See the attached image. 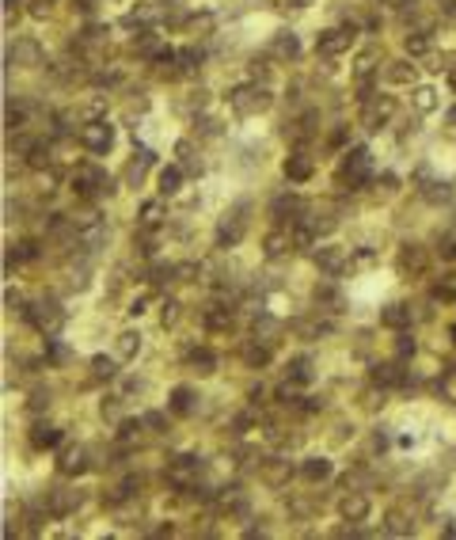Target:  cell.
<instances>
[{
	"label": "cell",
	"instance_id": "cell-36",
	"mask_svg": "<svg viewBox=\"0 0 456 540\" xmlns=\"http://www.w3.org/2000/svg\"><path fill=\"white\" fill-rule=\"evenodd\" d=\"M247 80H255V84H270V54H266V58H251L247 61Z\"/></svg>",
	"mask_w": 456,
	"mask_h": 540
},
{
	"label": "cell",
	"instance_id": "cell-14",
	"mask_svg": "<svg viewBox=\"0 0 456 540\" xmlns=\"http://www.w3.org/2000/svg\"><path fill=\"white\" fill-rule=\"evenodd\" d=\"M156 164V156H152V149H137L133 156L126 160V172H122V179H126V187H141L145 175H149V167Z\"/></svg>",
	"mask_w": 456,
	"mask_h": 540
},
{
	"label": "cell",
	"instance_id": "cell-43",
	"mask_svg": "<svg viewBox=\"0 0 456 540\" xmlns=\"http://www.w3.org/2000/svg\"><path fill=\"white\" fill-rule=\"evenodd\" d=\"M316 304H327L323 312H339L342 309V297L335 293V289H316Z\"/></svg>",
	"mask_w": 456,
	"mask_h": 540
},
{
	"label": "cell",
	"instance_id": "cell-53",
	"mask_svg": "<svg viewBox=\"0 0 456 540\" xmlns=\"http://www.w3.org/2000/svg\"><path fill=\"white\" fill-rule=\"evenodd\" d=\"M453 335H456V332H453Z\"/></svg>",
	"mask_w": 456,
	"mask_h": 540
},
{
	"label": "cell",
	"instance_id": "cell-25",
	"mask_svg": "<svg viewBox=\"0 0 456 540\" xmlns=\"http://www.w3.org/2000/svg\"><path fill=\"white\" fill-rule=\"evenodd\" d=\"M300 475H304L308 483H323V480L335 475V464H331L327 457H304V461H300Z\"/></svg>",
	"mask_w": 456,
	"mask_h": 540
},
{
	"label": "cell",
	"instance_id": "cell-28",
	"mask_svg": "<svg viewBox=\"0 0 456 540\" xmlns=\"http://www.w3.org/2000/svg\"><path fill=\"white\" fill-rule=\"evenodd\" d=\"M137 354H141V332H118V338H114V358L133 361Z\"/></svg>",
	"mask_w": 456,
	"mask_h": 540
},
{
	"label": "cell",
	"instance_id": "cell-13",
	"mask_svg": "<svg viewBox=\"0 0 456 540\" xmlns=\"http://www.w3.org/2000/svg\"><path fill=\"white\" fill-rule=\"evenodd\" d=\"M198 404H202V396L190 388V384H175L171 396H168V411H171V415H179V418H190L194 411H198Z\"/></svg>",
	"mask_w": 456,
	"mask_h": 540
},
{
	"label": "cell",
	"instance_id": "cell-38",
	"mask_svg": "<svg viewBox=\"0 0 456 540\" xmlns=\"http://www.w3.org/2000/svg\"><path fill=\"white\" fill-rule=\"evenodd\" d=\"M278 320H270V316H259L255 320V335H263V343L266 346H274V343H278V338H274V335H278Z\"/></svg>",
	"mask_w": 456,
	"mask_h": 540
},
{
	"label": "cell",
	"instance_id": "cell-15",
	"mask_svg": "<svg viewBox=\"0 0 456 540\" xmlns=\"http://www.w3.org/2000/svg\"><path fill=\"white\" fill-rule=\"evenodd\" d=\"M179 27L190 38H209L217 31V15L213 12H183L179 15Z\"/></svg>",
	"mask_w": 456,
	"mask_h": 540
},
{
	"label": "cell",
	"instance_id": "cell-4",
	"mask_svg": "<svg viewBox=\"0 0 456 540\" xmlns=\"http://www.w3.org/2000/svg\"><path fill=\"white\" fill-rule=\"evenodd\" d=\"M354 42H357V27H354V23L323 27L320 35H316V54L327 58V61H335V58H346V54L354 50Z\"/></svg>",
	"mask_w": 456,
	"mask_h": 540
},
{
	"label": "cell",
	"instance_id": "cell-29",
	"mask_svg": "<svg viewBox=\"0 0 456 540\" xmlns=\"http://www.w3.org/2000/svg\"><path fill=\"white\" fill-rule=\"evenodd\" d=\"M285 377H289V384H308L316 377V366L308 354H297V358H289V366H285Z\"/></svg>",
	"mask_w": 456,
	"mask_h": 540
},
{
	"label": "cell",
	"instance_id": "cell-41",
	"mask_svg": "<svg viewBox=\"0 0 456 540\" xmlns=\"http://www.w3.org/2000/svg\"><path fill=\"white\" fill-rule=\"evenodd\" d=\"M38 255V247H35V240H19V244L12 247V263H31Z\"/></svg>",
	"mask_w": 456,
	"mask_h": 540
},
{
	"label": "cell",
	"instance_id": "cell-7",
	"mask_svg": "<svg viewBox=\"0 0 456 540\" xmlns=\"http://www.w3.org/2000/svg\"><path fill=\"white\" fill-rule=\"evenodd\" d=\"M312 263L320 267V274H327V278H339V274L350 267V247H342V244H320V247L312 252Z\"/></svg>",
	"mask_w": 456,
	"mask_h": 540
},
{
	"label": "cell",
	"instance_id": "cell-44",
	"mask_svg": "<svg viewBox=\"0 0 456 540\" xmlns=\"http://www.w3.org/2000/svg\"><path fill=\"white\" fill-rule=\"evenodd\" d=\"M23 4H27V12H31V15H46V12H50V8L57 4V0H23Z\"/></svg>",
	"mask_w": 456,
	"mask_h": 540
},
{
	"label": "cell",
	"instance_id": "cell-20",
	"mask_svg": "<svg viewBox=\"0 0 456 540\" xmlns=\"http://www.w3.org/2000/svg\"><path fill=\"white\" fill-rule=\"evenodd\" d=\"M186 369L198 377H213L217 373V354L209 350V346H194L190 354H186Z\"/></svg>",
	"mask_w": 456,
	"mask_h": 540
},
{
	"label": "cell",
	"instance_id": "cell-10",
	"mask_svg": "<svg viewBox=\"0 0 456 540\" xmlns=\"http://www.w3.org/2000/svg\"><path fill=\"white\" fill-rule=\"evenodd\" d=\"M8 61L19 69H31V65H42V42L38 38H15L8 46Z\"/></svg>",
	"mask_w": 456,
	"mask_h": 540
},
{
	"label": "cell",
	"instance_id": "cell-1",
	"mask_svg": "<svg viewBox=\"0 0 456 540\" xmlns=\"http://www.w3.org/2000/svg\"><path fill=\"white\" fill-rule=\"evenodd\" d=\"M225 99H228V107H232L236 118H259V115H266V111L274 107L270 88H266V84H255V80H247V84H236L232 92L225 95Z\"/></svg>",
	"mask_w": 456,
	"mask_h": 540
},
{
	"label": "cell",
	"instance_id": "cell-32",
	"mask_svg": "<svg viewBox=\"0 0 456 540\" xmlns=\"http://www.w3.org/2000/svg\"><path fill=\"white\" fill-rule=\"evenodd\" d=\"M168 472H171V480H175V483L194 480V475H198V457H171Z\"/></svg>",
	"mask_w": 456,
	"mask_h": 540
},
{
	"label": "cell",
	"instance_id": "cell-21",
	"mask_svg": "<svg viewBox=\"0 0 456 540\" xmlns=\"http://www.w3.org/2000/svg\"><path fill=\"white\" fill-rule=\"evenodd\" d=\"M289 475H293L289 461H285V457H270V461L263 464V472H259V480H263L266 487H285V483H289Z\"/></svg>",
	"mask_w": 456,
	"mask_h": 540
},
{
	"label": "cell",
	"instance_id": "cell-39",
	"mask_svg": "<svg viewBox=\"0 0 456 540\" xmlns=\"http://www.w3.org/2000/svg\"><path fill=\"white\" fill-rule=\"evenodd\" d=\"M114 377V358H92V381H111Z\"/></svg>",
	"mask_w": 456,
	"mask_h": 540
},
{
	"label": "cell",
	"instance_id": "cell-18",
	"mask_svg": "<svg viewBox=\"0 0 456 540\" xmlns=\"http://www.w3.org/2000/svg\"><path fill=\"white\" fill-rule=\"evenodd\" d=\"M57 472H61V475H80V472H88V449H84V445H65L61 457H57Z\"/></svg>",
	"mask_w": 456,
	"mask_h": 540
},
{
	"label": "cell",
	"instance_id": "cell-34",
	"mask_svg": "<svg viewBox=\"0 0 456 540\" xmlns=\"http://www.w3.org/2000/svg\"><path fill=\"white\" fill-rule=\"evenodd\" d=\"M407 54H411V58H426L430 50H434V35H430V31H414V35H407Z\"/></svg>",
	"mask_w": 456,
	"mask_h": 540
},
{
	"label": "cell",
	"instance_id": "cell-48",
	"mask_svg": "<svg viewBox=\"0 0 456 540\" xmlns=\"http://www.w3.org/2000/svg\"><path fill=\"white\" fill-rule=\"evenodd\" d=\"M164 423H168V418H164V415H156V411H149V415H145V426H152V430H160Z\"/></svg>",
	"mask_w": 456,
	"mask_h": 540
},
{
	"label": "cell",
	"instance_id": "cell-2",
	"mask_svg": "<svg viewBox=\"0 0 456 540\" xmlns=\"http://www.w3.org/2000/svg\"><path fill=\"white\" fill-rule=\"evenodd\" d=\"M373 152L365 145H354V149L342 152V164H339V187L342 190H361L365 183L373 179Z\"/></svg>",
	"mask_w": 456,
	"mask_h": 540
},
{
	"label": "cell",
	"instance_id": "cell-16",
	"mask_svg": "<svg viewBox=\"0 0 456 540\" xmlns=\"http://www.w3.org/2000/svg\"><path fill=\"white\" fill-rule=\"evenodd\" d=\"M316 175V160L308 156V152H293V156H285V179L289 183H308Z\"/></svg>",
	"mask_w": 456,
	"mask_h": 540
},
{
	"label": "cell",
	"instance_id": "cell-50",
	"mask_svg": "<svg viewBox=\"0 0 456 540\" xmlns=\"http://www.w3.org/2000/svg\"><path fill=\"white\" fill-rule=\"evenodd\" d=\"M141 312H145V297H137V301L129 304V316H141Z\"/></svg>",
	"mask_w": 456,
	"mask_h": 540
},
{
	"label": "cell",
	"instance_id": "cell-17",
	"mask_svg": "<svg viewBox=\"0 0 456 540\" xmlns=\"http://www.w3.org/2000/svg\"><path fill=\"white\" fill-rule=\"evenodd\" d=\"M183 179H186L183 164H168V167H160V172H156V190H160V198H175L179 190H183Z\"/></svg>",
	"mask_w": 456,
	"mask_h": 540
},
{
	"label": "cell",
	"instance_id": "cell-30",
	"mask_svg": "<svg viewBox=\"0 0 456 540\" xmlns=\"http://www.w3.org/2000/svg\"><path fill=\"white\" fill-rule=\"evenodd\" d=\"M240 358H243V366H247V369H263V366H270V346L259 343V338H251V343H243Z\"/></svg>",
	"mask_w": 456,
	"mask_h": 540
},
{
	"label": "cell",
	"instance_id": "cell-8",
	"mask_svg": "<svg viewBox=\"0 0 456 540\" xmlns=\"http://www.w3.org/2000/svg\"><path fill=\"white\" fill-rule=\"evenodd\" d=\"M247 206H236L232 213H225L221 217V224H217V240L221 244H228V247H236L243 236H247Z\"/></svg>",
	"mask_w": 456,
	"mask_h": 540
},
{
	"label": "cell",
	"instance_id": "cell-51",
	"mask_svg": "<svg viewBox=\"0 0 456 540\" xmlns=\"http://www.w3.org/2000/svg\"><path fill=\"white\" fill-rule=\"evenodd\" d=\"M445 80H449V88H453V95H456V65H449V76H445Z\"/></svg>",
	"mask_w": 456,
	"mask_h": 540
},
{
	"label": "cell",
	"instance_id": "cell-22",
	"mask_svg": "<svg viewBox=\"0 0 456 540\" xmlns=\"http://www.w3.org/2000/svg\"><path fill=\"white\" fill-rule=\"evenodd\" d=\"M426 263H430L426 247H418V244H403V247H399V270H403V274H422V270H426Z\"/></svg>",
	"mask_w": 456,
	"mask_h": 540
},
{
	"label": "cell",
	"instance_id": "cell-49",
	"mask_svg": "<svg viewBox=\"0 0 456 540\" xmlns=\"http://www.w3.org/2000/svg\"><path fill=\"white\" fill-rule=\"evenodd\" d=\"M282 4H289V8H297V12H304V8H312L316 0H282Z\"/></svg>",
	"mask_w": 456,
	"mask_h": 540
},
{
	"label": "cell",
	"instance_id": "cell-27",
	"mask_svg": "<svg viewBox=\"0 0 456 540\" xmlns=\"http://www.w3.org/2000/svg\"><path fill=\"white\" fill-rule=\"evenodd\" d=\"M293 247V236H289V229L285 224H278L274 232H266V240H263V252H266V259H278V255H285Z\"/></svg>",
	"mask_w": 456,
	"mask_h": 540
},
{
	"label": "cell",
	"instance_id": "cell-19",
	"mask_svg": "<svg viewBox=\"0 0 456 540\" xmlns=\"http://www.w3.org/2000/svg\"><path fill=\"white\" fill-rule=\"evenodd\" d=\"M380 327H388V332H407L411 327V304L403 301H392L380 309Z\"/></svg>",
	"mask_w": 456,
	"mask_h": 540
},
{
	"label": "cell",
	"instance_id": "cell-45",
	"mask_svg": "<svg viewBox=\"0 0 456 540\" xmlns=\"http://www.w3.org/2000/svg\"><path fill=\"white\" fill-rule=\"evenodd\" d=\"M396 354H399V358H411V354H414V338L399 335V343H396Z\"/></svg>",
	"mask_w": 456,
	"mask_h": 540
},
{
	"label": "cell",
	"instance_id": "cell-12",
	"mask_svg": "<svg viewBox=\"0 0 456 540\" xmlns=\"http://www.w3.org/2000/svg\"><path fill=\"white\" fill-rule=\"evenodd\" d=\"M339 514H342V521H350V525H361V521H369L373 502L365 495H357V491H350V495L339 498Z\"/></svg>",
	"mask_w": 456,
	"mask_h": 540
},
{
	"label": "cell",
	"instance_id": "cell-46",
	"mask_svg": "<svg viewBox=\"0 0 456 540\" xmlns=\"http://www.w3.org/2000/svg\"><path fill=\"white\" fill-rule=\"evenodd\" d=\"M27 407H31V411H42V407H50V396H46V392H35Z\"/></svg>",
	"mask_w": 456,
	"mask_h": 540
},
{
	"label": "cell",
	"instance_id": "cell-42",
	"mask_svg": "<svg viewBox=\"0 0 456 540\" xmlns=\"http://www.w3.org/2000/svg\"><path fill=\"white\" fill-rule=\"evenodd\" d=\"M160 213H164V206H160V202H145L141 206V224H145V229H156Z\"/></svg>",
	"mask_w": 456,
	"mask_h": 540
},
{
	"label": "cell",
	"instance_id": "cell-40",
	"mask_svg": "<svg viewBox=\"0 0 456 540\" xmlns=\"http://www.w3.org/2000/svg\"><path fill=\"white\" fill-rule=\"evenodd\" d=\"M99 415L107 418V423H122V415H126V407H122V400H118V396H111V404H107V400H103V404H99Z\"/></svg>",
	"mask_w": 456,
	"mask_h": 540
},
{
	"label": "cell",
	"instance_id": "cell-9",
	"mask_svg": "<svg viewBox=\"0 0 456 540\" xmlns=\"http://www.w3.org/2000/svg\"><path fill=\"white\" fill-rule=\"evenodd\" d=\"M380 80H384L388 88H414V80H418V65H414V58H399V61H388L384 69H380Z\"/></svg>",
	"mask_w": 456,
	"mask_h": 540
},
{
	"label": "cell",
	"instance_id": "cell-37",
	"mask_svg": "<svg viewBox=\"0 0 456 540\" xmlns=\"http://www.w3.org/2000/svg\"><path fill=\"white\" fill-rule=\"evenodd\" d=\"M384 529H388L392 537H407V533H414V525L407 521V514H403V510H392V514H388Z\"/></svg>",
	"mask_w": 456,
	"mask_h": 540
},
{
	"label": "cell",
	"instance_id": "cell-11",
	"mask_svg": "<svg viewBox=\"0 0 456 540\" xmlns=\"http://www.w3.org/2000/svg\"><path fill=\"white\" fill-rule=\"evenodd\" d=\"M266 54H270L274 61H297L300 58V38L293 35V31H274L270 42H266Z\"/></svg>",
	"mask_w": 456,
	"mask_h": 540
},
{
	"label": "cell",
	"instance_id": "cell-33",
	"mask_svg": "<svg viewBox=\"0 0 456 540\" xmlns=\"http://www.w3.org/2000/svg\"><path fill=\"white\" fill-rule=\"evenodd\" d=\"M194 137H206V141H217V137H225V122L213 115H202L194 118Z\"/></svg>",
	"mask_w": 456,
	"mask_h": 540
},
{
	"label": "cell",
	"instance_id": "cell-5",
	"mask_svg": "<svg viewBox=\"0 0 456 540\" xmlns=\"http://www.w3.org/2000/svg\"><path fill=\"white\" fill-rule=\"evenodd\" d=\"M114 141H118V126L107 122V118H92V122L80 126V145H84V152H92V156H107L114 149Z\"/></svg>",
	"mask_w": 456,
	"mask_h": 540
},
{
	"label": "cell",
	"instance_id": "cell-3",
	"mask_svg": "<svg viewBox=\"0 0 456 540\" xmlns=\"http://www.w3.org/2000/svg\"><path fill=\"white\" fill-rule=\"evenodd\" d=\"M69 183H72V190H76V198H84V202H99V198L114 195V179L95 164H80Z\"/></svg>",
	"mask_w": 456,
	"mask_h": 540
},
{
	"label": "cell",
	"instance_id": "cell-52",
	"mask_svg": "<svg viewBox=\"0 0 456 540\" xmlns=\"http://www.w3.org/2000/svg\"><path fill=\"white\" fill-rule=\"evenodd\" d=\"M445 122H449V130H456V107L449 111V115H445Z\"/></svg>",
	"mask_w": 456,
	"mask_h": 540
},
{
	"label": "cell",
	"instance_id": "cell-23",
	"mask_svg": "<svg viewBox=\"0 0 456 540\" xmlns=\"http://www.w3.org/2000/svg\"><path fill=\"white\" fill-rule=\"evenodd\" d=\"M411 107L418 111V115H434V111L441 107V95H437V88H434V84H414Z\"/></svg>",
	"mask_w": 456,
	"mask_h": 540
},
{
	"label": "cell",
	"instance_id": "cell-47",
	"mask_svg": "<svg viewBox=\"0 0 456 540\" xmlns=\"http://www.w3.org/2000/svg\"><path fill=\"white\" fill-rule=\"evenodd\" d=\"M50 361H54V366H61V361H69V350H65V346H50Z\"/></svg>",
	"mask_w": 456,
	"mask_h": 540
},
{
	"label": "cell",
	"instance_id": "cell-31",
	"mask_svg": "<svg viewBox=\"0 0 456 540\" xmlns=\"http://www.w3.org/2000/svg\"><path fill=\"white\" fill-rule=\"evenodd\" d=\"M76 506H80V491H72V487H61V491L50 495V514L54 518H65V514H72Z\"/></svg>",
	"mask_w": 456,
	"mask_h": 540
},
{
	"label": "cell",
	"instance_id": "cell-35",
	"mask_svg": "<svg viewBox=\"0 0 456 540\" xmlns=\"http://www.w3.org/2000/svg\"><path fill=\"white\" fill-rule=\"evenodd\" d=\"M373 384H403V366L399 361H388V366H377L373 369Z\"/></svg>",
	"mask_w": 456,
	"mask_h": 540
},
{
	"label": "cell",
	"instance_id": "cell-6",
	"mask_svg": "<svg viewBox=\"0 0 456 540\" xmlns=\"http://www.w3.org/2000/svg\"><path fill=\"white\" fill-rule=\"evenodd\" d=\"M27 320L35 324V332H42L46 338H54L65 327V309L57 301H38L27 309Z\"/></svg>",
	"mask_w": 456,
	"mask_h": 540
},
{
	"label": "cell",
	"instance_id": "cell-24",
	"mask_svg": "<svg viewBox=\"0 0 456 540\" xmlns=\"http://www.w3.org/2000/svg\"><path fill=\"white\" fill-rule=\"evenodd\" d=\"M175 164H183V172L186 175H202V172H206V160H202V152L198 149H194V141H179L175 145Z\"/></svg>",
	"mask_w": 456,
	"mask_h": 540
},
{
	"label": "cell",
	"instance_id": "cell-26",
	"mask_svg": "<svg viewBox=\"0 0 456 540\" xmlns=\"http://www.w3.org/2000/svg\"><path fill=\"white\" fill-rule=\"evenodd\" d=\"M31 445L42 453V449H57L61 445V430H57L54 423H35L31 426Z\"/></svg>",
	"mask_w": 456,
	"mask_h": 540
}]
</instances>
